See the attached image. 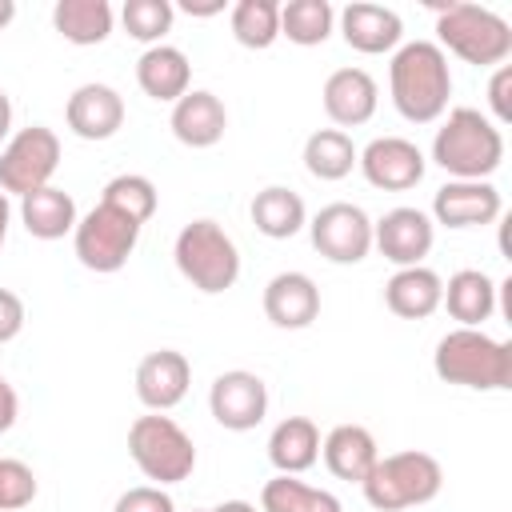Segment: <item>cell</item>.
I'll use <instances>...</instances> for the list:
<instances>
[{
    "mask_svg": "<svg viewBox=\"0 0 512 512\" xmlns=\"http://www.w3.org/2000/svg\"><path fill=\"white\" fill-rule=\"evenodd\" d=\"M64 120L80 140H112L124 128V100L108 84H80L64 104Z\"/></svg>",
    "mask_w": 512,
    "mask_h": 512,
    "instance_id": "obj_20",
    "label": "cell"
},
{
    "mask_svg": "<svg viewBox=\"0 0 512 512\" xmlns=\"http://www.w3.org/2000/svg\"><path fill=\"white\" fill-rule=\"evenodd\" d=\"M16 416H20V400H16L12 384L0 380V432H8V428L16 424Z\"/></svg>",
    "mask_w": 512,
    "mask_h": 512,
    "instance_id": "obj_39",
    "label": "cell"
},
{
    "mask_svg": "<svg viewBox=\"0 0 512 512\" xmlns=\"http://www.w3.org/2000/svg\"><path fill=\"white\" fill-rule=\"evenodd\" d=\"M20 220L28 228V236L36 240H60L76 228V200L64 192V188H36L20 200Z\"/></svg>",
    "mask_w": 512,
    "mask_h": 512,
    "instance_id": "obj_27",
    "label": "cell"
},
{
    "mask_svg": "<svg viewBox=\"0 0 512 512\" xmlns=\"http://www.w3.org/2000/svg\"><path fill=\"white\" fill-rule=\"evenodd\" d=\"M136 84H140L144 96H152L160 104H176L192 84V64L172 44L144 48V56L136 60Z\"/></svg>",
    "mask_w": 512,
    "mask_h": 512,
    "instance_id": "obj_22",
    "label": "cell"
},
{
    "mask_svg": "<svg viewBox=\"0 0 512 512\" xmlns=\"http://www.w3.org/2000/svg\"><path fill=\"white\" fill-rule=\"evenodd\" d=\"M312 248L332 264H360L372 252V220L360 204H324L308 224Z\"/></svg>",
    "mask_w": 512,
    "mask_h": 512,
    "instance_id": "obj_10",
    "label": "cell"
},
{
    "mask_svg": "<svg viewBox=\"0 0 512 512\" xmlns=\"http://www.w3.org/2000/svg\"><path fill=\"white\" fill-rule=\"evenodd\" d=\"M260 512H344L328 488H312L296 476H272L260 488Z\"/></svg>",
    "mask_w": 512,
    "mask_h": 512,
    "instance_id": "obj_30",
    "label": "cell"
},
{
    "mask_svg": "<svg viewBox=\"0 0 512 512\" xmlns=\"http://www.w3.org/2000/svg\"><path fill=\"white\" fill-rule=\"evenodd\" d=\"M496 292H500V288L492 284L488 272H480V268H460V272L448 276L440 304L448 308V316H452L460 328H484V320H492V312H496Z\"/></svg>",
    "mask_w": 512,
    "mask_h": 512,
    "instance_id": "obj_24",
    "label": "cell"
},
{
    "mask_svg": "<svg viewBox=\"0 0 512 512\" xmlns=\"http://www.w3.org/2000/svg\"><path fill=\"white\" fill-rule=\"evenodd\" d=\"M176 272L204 296L228 292L240 280V248L216 220H192L172 244Z\"/></svg>",
    "mask_w": 512,
    "mask_h": 512,
    "instance_id": "obj_5",
    "label": "cell"
},
{
    "mask_svg": "<svg viewBox=\"0 0 512 512\" xmlns=\"http://www.w3.org/2000/svg\"><path fill=\"white\" fill-rule=\"evenodd\" d=\"M248 216H252L256 232L268 240H292L308 224V208H304L300 192H292L284 184H268L264 192H256Z\"/></svg>",
    "mask_w": 512,
    "mask_h": 512,
    "instance_id": "obj_26",
    "label": "cell"
},
{
    "mask_svg": "<svg viewBox=\"0 0 512 512\" xmlns=\"http://www.w3.org/2000/svg\"><path fill=\"white\" fill-rule=\"evenodd\" d=\"M388 96L392 108L408 124H432L448 112L452 96V68L440 44L432 40H408L392 52L388 64Z\"/></svg>",
    "mask_w": 512,
    "mask_h": 512,
    "instance_id": "obj_1",
    "label": "cell"
},
{
    "mask_svg": "<svg viewBox=\"0 0 512 512\" xmlns=\"http://www.w3.org/2000/svg\"><path fill=\"white\" fill-rule=\"evenodd\" d=\"M112 512H176V504H172V496L160 484H140V488L120 492Z\"/></svg>",
    "mask_w": 512,
    "mask_h": 512,
    "instance_id": "obj_36",
    "label": "cell"
},
{
    "mask_svg": "<svg viewBox=\"0 0 512 512\" xmlns=\"http://www.w3.org/2000/svg\"><path fill=\"white\" fill-rule=\"evenodd\" d=\"M208 412L228 432H252L268 416V384L248 368L220 372L208 388Z\"/></svg>",
    "mask_w": 512,
    "mask_h": 512,
    "instance_id": "obj_11",
    "label": "cell"
},
{
    "mask_svg": "<svg viewBox=\"0 0 512 512\" xmlns=\"http://www.w3.org/2000/svg\"><path fill=\"white\" fill-rule=\"evenodd\" d=\"M268 460L280 476H300L320 460V428L308 416H288L268 436Z\"/></svg>",
    "mask_w": 512,
    "mask_h": 512,
    "instance_id": "obj_25",
    "label": "cell"
},
{
    "mask_svg": "<svg viewBox=\"0 0 512 512\" xmlns=\"http://www.w3.org/2000/svg\"><path fill=\"white\" fill-rule=\"evenodd\" d=\"M52 28L76 48L104 44L112 36V4L108 0H56Z\"/></svg>",
    "mask_w": 512,
    "mask_h": 512,
    "instance_id": "obj_28",
    "label": "cell"
},
{
    "mask_svg": "<svg viewBox=\"0 0 512 512\" xmlns=\"http://www.w3.org/2000/svg\"><path fill=\"white\" fill-rule=\"evenodd\" d=\"M500 212H504V200L488 180H448L432 196V224H444V228H484V224H496Z\"/></svg>",
    "mask_w": 512,
    "mask_h": 512,
    "instance_id": "obj_14",
    "label": "cell"
},
{
    "mask_svg": "<svg viewBox=\"0 0 512 512\" xmlns=\"http://www.w3.org/2000/svg\"><path fill=\"white\" fill-rule=\"evenodd\" d=\"M320 456H324V464H328V472L336 480L364 484V476L380 460V448H376V436L364 424H336L320 440Z\"/></svg>",
    "mask_w": 512,
    "mask_h": 512,
    "instance_id": "obj_21",
    "label": "cell"
},
{
    "mask_svg": "<svg viewBox=\"0 0 512 512\" xmlns=\"http://www.w3.org/2000/svg\"><path fill=\"white\" fill-rule=\"evenodd\" d=\"M432 368L444 384L472 392L512 388V344L488 336L484 328H452L432 352Z\"/></svg>",
    "mask_w": 512,
    "mask_h": 512,
    "instance_id": "obj_2",
    "label": "cell"
},
{
    "mask_svg": "<svg viewBox=\"0 0 512 512\" xmlns=\"http://www.w3.org/2000/svg\"><path fill=\"white\" fill-rule=\"evenodd\" d=\"M0 380H4V376H0Z\"/></svg>",
    "mask_w": 512,
    "mask_h": 512,
    "instance_id": "obj_46",
    "label": "cell"
},
{
    "mask_svg": "<svg viewBox=\"0 0 512 512\" xmlns=\"http://www.w3.org/2000/svg\"><path fill=\"white\" fill-rule=\"evenodd\" d=\"M320 100H324V112L328 120L344 132V128H360L376 116V104H380V88L376 80L364 72V68H336L324 88H320Z\"/></svg>",
    "mask_w": 512,
    "mask_h": 512,
    "instance_id": "obj_16",
    "label": "cell"
},
{
    "mask_svg": "<svg viewBox=\"0 0 512 512\" xmlns=\"http://www.w3.org/2000/svg\"><path fill=\"white\" fill-rule=\"evenodd\" d=\"M432 160L452 180H488L504 164V136L480 108H452L432 136Z\"/></svg>",
    "mask_w": 512,
    "mask_h": 512,
    "instance_id": "obj_3",
    "label": "cell"
},
{
    "mask_svg": "<svg viewBox=\"0 0 512 512\" xmlns=\"http://www.w3.org/2000/svg\"><path fill=\"white\" fill-rule=\"evenodd\" d=\"M512 64H500L496 72H492V80H488V104H492V124L500 128V124H508L512 120Z\"/></svg>",
    "mask_w": 512,
    "mask_h": 512,
    "instance_id": "obj_37",
    "label": "cell"
},
{
    "mask_svg": "<svg viewBox=\"0 0 512 512\" xmlns=\"http://www.w3.org/2000/svg\"><path fill=\"white\" fill-rule=\"evenodd\" d=\"M356 168L364 172V180L380 192H408L424 180V152L404 140V136H376L372 144L360 148Z\"/></svg>",
    "mask_w": 512,
    "mask_h": 512,
    "instance_id": "obj_12",
    "label": "cell"
},
{
    "mask_svg": "<svg viewBox=\"0 0 512 512\" xmlns=\"http://www.w3.org/2000/svg\"><path fill=\"white\" fill-rule=\"evenodd\" d=\"M436 240V224L428 212L420 208H392L372 224V248H380V256L396 268H416L424 264V256L432 252Z\"/></svg>",
    "mask_w": 512,
    "mask_h": 512,
    "instance_id": "obj_13",
    "label": "cell"
},
{
    "mask_svg": "<svg viewBox=\"0 0 512 512\" xmlns=\"http://www.w3.org/2000/svg\"><path fill=\"white\" fill-rule=\"evenodd\" d=\"M56 164H60V136L44 124H28L16 136H8L0 152V192L24 200L28 192L48 188Z\"/></svg>",
    "mask_w": 512,
    "mask_h": 512,
    "instance_id": "obj_9",
    "label": "cell"
},
{
    "mask_svg": "<svg viewBox=\"0 0 512 512\" xmlns=\"http://www.w3.org/2000/svg\"><path fill=\"white\" fill-rule=\"evenodd\" d=\"M444 488V468L436 456L420 452V448H404L392 456H380L372 464V472L364 476L360 492L376 512H404V508H420L428 500H436Z\"/></svg>",
    "mask_w": 512,
    "mask_h": 512,
    "instance_id": "obj_4",
    "label": "cell"
},
{
    "mask_svg": "<svg viewBox=\"0 0 512 512\" xmlns=\"http://www.w3.org/2000/svg\"><path fill=\"white\" fill-rule=\"evenodd\" d=\"M136 240H140V224L128 220L124 212L108 208V204H96L92 212H84L72 228V248H76V260L88 268V272H100V276H112L128 264V256L136 252Z\"/></svg>",
    "mask_w": 512,
    "mask_h": 512,
    "instance_id": "obj_8",
    "label": "cell"
},
{
    "mask_svg": "<svg viewBox=\"0 0 512 512\" xmlns=\"http://www.w3.org/2000/svg\"><path fill=\"white\" fill-rule=\"evenodd\" d=\"M440 48L476 68H500L512 56V24L480 4H444L436 8Z\"/></svg>",
    "mask_w": 512,
    "mask_h": 512,
    "instance_id": "obj_6",
    "label": "cell"
},
{
    "mask_svg": "<svg viewBox=\"0 0 512 512\" xmlns=\"http://www.w3.org/2000/svg\"><path fill=\"white\" fill-rule=\"evenodd\" d=\"M356 156H360V148L340 128H320L304 140V168L316 180H344L356 168Z\"/></svg>",
    "mask_w": 512,
    "mask_h": 512,
    "instance_id": "obj_29",
    "label": "cell"
},
{
    "mask_svg": "<svg viewBox=\"0 0 512 512\" xmlns=\"http://www.w3.org/2000/svg\"><path fill=\"white\" fill-rule=\"evenodd\" d=\"M192 512H212V508H192Z\"/></svg>",
    "mask_w": 512,
    "mask_h": 512,
    "instance_id": "obj_45",
    "label": "cell"
},
{
    "mask_svg": "<svg viewBox=\"0 0 512 512\" xmlns=\"http://www.w3.org/2000/svg\"><path fill=\"white\" fill-rule=\"evenodd\" d=\"M168 128L172 136L184 144V148H212L224 140L228 132V108L216 92L208 88H188L176 104H172V116H168Z\"/></svg>",
    "mask_w": 512,
    "mask_h": 512,
    "instance_id": "obj_17",
    "label": "cell"
},
{
    "mask_svg": "<svg viewBox=\"0 0 512 512\" xmlns=\"http://www.w3.org/2000/svg\"><path fill=\"white\" fill-rule=\"evenodd\" d=\"M12 20H16V4H12V0H0V32H4Z\"/></svg>",
    "mask_w": 512,
    "mask_h": 512,
    "instance_id": "obj_44",
    "label": "cell"
},
{
    "mask_svg": "<svg viewBox=\"0 0 512 512\" xmlns=\"http://www.w3.org/2000/svg\"><path fill=\"white\" fill-rule=\"evenodd\" d=\"M264 316L284 332H300L320 316V288L308 272H276L264 284Z\"/></svg>",
    "mask_w": 512,
    "mask_h": 512,
    "instance_id": "obj_18",
    "label": "cell"
},
{
    "mask_svg": "<svg viewBox=\"0 0 512 512\" xmlns=\"http://www.w3.org/2000/svg\"><path fill=\"white\" fill-rule=\"evenodd\" d=\"M8 132H12V100L0 88V140H8Z\"/></svg>",
    "mask_w": 512,
    "mask_h": 512,
    "instance_id": "obj_40",
    "label": "cell"
},
{
    "mask_svg": "<svg viewBox=\"0 0 512 512\" xmlns=\"http://www.w3.org/2000/svg\"><path fill=\"white\" fill-rule=\"evenodd\" d=\"M212 512H256V504H248V500H224Z\"/></svg>",
    "mask_w": 512,
    "mask_h": 512,
    "instance_id": "obj_43",
    "label": "cell"
},
{
    "mask_svg": "<svg viewBox=\"0 0 512 512\" xmlns=\"http://www.w3.org/2000/svg\"><path fill=\"white\" fill-rule=\"evenodd\" d=\"M184 12H188V16H216V12H224V0H212V4H192V0H188Z\"/></svg>",
    "mask_w": 512,
    "mask_h": 512,
    "instance_id": "obj_41",
    "label": "cell"
},
{
    "mask_svg": "<svg viewBox=\"0 0 512 512\" xmlns=\"http://www.w3.org/2000/svg\"><path fill=\"white\" fill-rule=\"evenodd\" d=\"M440 296H444V280L424 264L396 268L392 280L384 284V304L400 320H428L440 308Z\"/></svg>",
    "mask_w": 512,
    "mask_h": 512,
    "instance_id": "obj_23",
    "label": "cell"
},
{
    "mask_svg": "<svg viewBox=\"0 0 512 512\" xmlns=\"http://www.w3.org/2000/svg\"><path fill=\"white\" fill-rule=\"evenodd\" d=\"M100 204H108V208L124 212L128 220H136V224L144 228V224L156 216L160 192H156V184H152L148 176H140V172H120V176H112V180L104 184Z\"/></svg>",
    "mask_w": 512,
    "mask_h": 512,
    "instance_id": "obj_33",
    "label": "cell"
},
{
    "mask_svg": "<svg viewBox=\"0 0 512 512\" xmlns=\"http://www.w3.org/2000/svg\"><path fill=\"white\" fill-rule=\"evenodd\" d=\"M8 224H12V200L0 192V248H4V240H8Z\"/></svg>",
    "mask_w": 512,
    "mask_h": 512,
    "instance_id": "obj_42",
    "label": "cell"
},
{
    "mask_svg": "<svg viewBox=\"0 0 512 512\" xmlns=\"http://www.w3.org/2000/svg\"><path fill=\"white\" fill-rule=\"evenodd\" d=\"M188 384H192V364H188V356L176 352V348L148 352V356L136 364V400H140L148 412H168V408H176V404L188 396Z\"/></svg>",
    "mask_w": 512,
    "mask_h": 512,
    "instance_id": "obj_15",
    "label": "cell"
},
{
    "mask_svg": "<svg viewBox=\"0 0 512 512\" xmlns=\"http://www.w3.org/2000/svg\"><path fill=\"white\" fill-rule=\"evenodd\" d=\"M340 36L348 48L364 52V56H384V52H396L400 40H404V20L384 8V4H368V0H356L348 4L340 16Z\"/></svg>",
    "mask_w": 512,
    "mask_h": 512,
    "instance_id": "obj_19",
    "label": "cell"
},
{
    "mask_svg": "<svg viewBox=\"0 0 512 512\" xmlns=\"http://www.w3.org/2000/svg\"><path fill=\"white\" fill-rule=\"evenodd\" d=\"M336 12L328 0H288L280 4V36H288L300 48H316L332 36Z\"/></svg>",
    "mask_w": 512,
    "mask_h": 512,
    "instance_id": "obj_32",
    "label": "cell"
},
{
    "mask_svg": "<svg viewBox=\"0 0 512 512\" xmlns=\"http://www.w3.org/2000/svg\"><path fill=\"white\" fill-rule=\"evenodd\" d=\"M172 20H176V8L168 0H124V8H120L124 32L148 48H156L164 40V32H172Z\"/></svg>",
    "mask_w": 512,
    "mask_h": 512,
    "instance_id": "obj_34",
    "label": "cell"
},
{
    "mask_svg": "<svg viewBox=\"0 0 512 512\" xmlns=\"http://www.w3.org/2000/svg\"><path fill=\"white\" fill-rule=\"evenodd\" d=\"M228 24H232V36L240 48L264 52L280 40V4L276 0H236Z\"/></svg>",
    "mask_w": 512,
    "mask_h": 512,
    "instance_id": "obj_31",
    "label": "cell"
},
{
    "mask_svg": "<svg viewBox=\"0 0 512 512\" xmlns=\"http://www.w3.org/2000/svg\"><path fill=\"white\" fill-rule=\"evenodd\" d=\"M20 328H24V300H20L16 292L0 288V344L16 340Z\"/></svg>",
    "mask_w": 512,
    "mask_h": 512,
    "instance_id": "obj_38",
    "label": "cell"
},
{
    "mask_svg": "<svg viewBox=\"0 0 512 512\" xmlns=\"http://www.w3.org/2000/svg\"><path fill=\"white\" fill-rule=\"evenodd\" d=\"M36 472L24 460L0 456V512H20L36 500Z\"/></svg>",
    "mask_w": 512,
    "mask_h": 512,
    "instance_id": "obj_35",
    "label": "cell"
},
{
    "mask_svg": "<svg viewBox=\"0 0 512 512\" xmlns=\"http://www.w3.org/2000/svg\"><path fill=\"white\" fill-rule=\"evenodd\" d=\"M128 456L160 488L188 480L192 468H196L192 436L172 416H164V412H148V416L132 420V428H128Z\"/></svg>",
    "mask_w": 512,
    "mask_h": 512,
    "instance_id": "obj_7",
    "label": "cell"
}]
</instances>
